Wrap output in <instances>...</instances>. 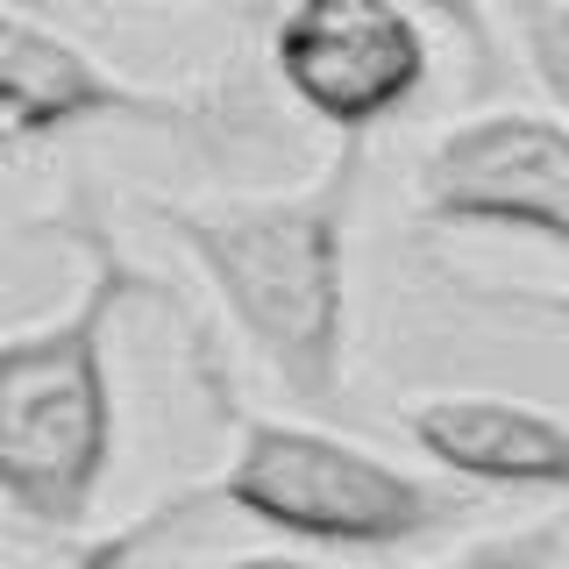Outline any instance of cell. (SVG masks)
I'll return each mask as SVG.
<instances>
[{"label": "cell", "mask_w": 569, "mask_h": 569, "mask_svg": "<svg viewBox=\"0 0 569 569\" xmlns=\"http://www.w3.org/2000/svg\"><path fill=\"white\" fill-rule=\"evenodd\" d=\"M363 142L335 136V157L278 192H157L150 213L200 263L242 342L271 363L299 406L342 399L349 363V213L363 192Z\"/></svg>", "instance_id": "cell-1"}, {"label": "cell", "mask_w": 569, "mask_h": 569, "mask_svg": "<svg viewBox=\"0 0 569 569\" xmlns=\"http://www.w3.org/2000/svg\"><path fill=\"white\" fill-rule=\"evenodd\" d=\"M50 236L86 257L71 307L0 328V506L29 527H86L114 462V378L107 335L121 307L157 292V278L121 249L107 213L71 192L50 213Z\"/></svg>", "instance_id": "cell-2"}, {"label": "cell", "mask_w": 569, "mask_h": 569, "mask_svg": "<svg viewBox=\"0 0 569 569\" xmlns=\"http://www.w3.org/2000/svg\"><path fill=\"white\" fill-rule=\"evenodd\" d=\"M213 399L228 413V456L207 485L178 491V506H228L307 548H406L470 512V491L435 485L320 420L249 413L228 385H213Z\"/></svg>", "instance_id": "cell-3"}, {"label": "cell", "mask_w": 569, "mask_h": 569, "mask_svg": "<svg viewBox=\"0 0 569 569\" xmlns=\"http://www.w3.org/2000/svg\"><path fill=\"white\" fill-rule=\"evenodd\" d=\"M249 107L221 93H164V86H136L107 71L93 50H79L36 14L0 8V164L22 157L29 142L86 129V121H121V129H157L171 142H236L249 129Z\"/></svg>", "instance_id": "cell-4"}, {"label": "cell", "mask_w": 569, "mask_h": 569, "mask_svg": "<svg viewBox=\"0 0 569 569\" xmlns=\"http://www.w3.org/2000/svg\"><path fill=\"white\" fill-rule=\"evenodd\" d=\"M413 207L435 228L533 236L569 257V114L485 107L441 129L413 171Z\"/></svg>", "instance_id": "cell-5"}, {"label": "cell", "mask_w": 569, "mask_h": 569, "mask_svg": "<svg viewBox=\"0 0 569 569\" xmlns=\"http://www.w3.org/2000/svg\"><path fill=\"white\" fill-rule=\"evenodd\" d=\"M271 71L335 136H370L427 86L420 8H406V0H284L271 22Z\"/></svg>", "instance_id": "cell-6"}, {"label": "cell", "mask_w": 569, "mask_h": 569, "mask_svg": "<svg viewBox=\"0 0 569 569\" xmlns=\"http://www.w3.org/2000/svg\"><path fill=\"white\" fill-rule=\"evenodd\" d=\"M420 456L477 491H548L569 498V413L506 391H420L399 406Z\"/></svg>", "instance_id": "cell-7"}, {"label": "cell", "mask_w": 569, "mask_h": 569, "mask_svg": "<svg viewBox=\"0 0 569 569\" xmlns=\"http://www.w3.org/2000/svg\"><path fill=\"white\" fill-rule=\"evenodd\" d=\"M506 14H512V36H520L533 79L569 114V0H506Z\"/></svg>", "instance_id": "cell-8"}, {"label": "cell", "mask_w": 569, "mask_h": 569, "mask_svg": "<svg viewBox=\"0 0 569 569\" xmlns=\"http://www.w3.org/2000/svg\"><path fill=\"white\" fill-rule=\"evenodd\" d=\"M406 8H420V14H435V22H449L462 43L477 50V58H491V14H485V0H406Z\"/></svg>", "instance_id": "cell-9"}, {"label": "cell", "mask_w": 569, "mask_h": 569, "mask_svg": "<svg viewBox=\"0 0 569 569\" xmlns=\"http://www.w3.org/2000/svg\"><path fill=\"white\" fill-rule=\"evenodd\" d=\"M207 8H249V0H207Z\"/></svg>", "instance_id": "cell-10"}]
</instances>
